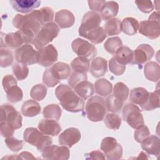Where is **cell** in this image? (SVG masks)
<instances>
[{
    "label": "cell",
    "mask_w": 160,
    "mask_h": 160,
    "mask_svg": "<svg viewBox=\"0 0 160 160\" xmlns=\"http://www.w3.org/2000/svg\"><path fill=\"white\" fill-rule=\"evenodd\" d=\"M71 67L74 72L87 73L90 68L89 60L81 57L76 58L71 62Z\"/></svg>",
    "instance_id": "obj_34"
},
{
    "label": "cell",
    "mask_w": 160,
    "mask_h": 160,
    "mask_svg": "<svg viewBox=\"0 0 160 160\" xmlns=\"http://www.w3.org/2000/svg\"><path fill=\"white\" fill-rule=\"evenodd\" d=\"M22 116L12 105L8 104L1 106V134L8 138L13 135L14 130L22 126Z\"/></svg>",
    "instance_id": "obj_2"
},
{
    "label": "cell",
    "mask_w": 160,
    "mask_h": 160,
    "mask_svg": "<svg viewBox=\"0 0 160 160\" xmlns=\"http://www.w3.org/2000/svg\"><path fill=\"white\" fill-rule=\"evenodd\" d=\"M3 158H9V159H35V158L32 156V154L29 152L27 151H24L21 152L18 155H14L12 154L11 156H9V157H4ZM2 158V159H3Z\"/></svg>",
    "instance_id": "obj_53"
},
{
    "label": "cell",
    "mask_w": 160,
    "mask_h": 160,
    "mask_svg": "<svg viewBox=\"0 0 160 160\" xmlns=\"http://www.w3.org/2000/svg\"><path fill=\"white\" fill-rule=\"evenodd\" d=\"M95 92L97 94L106 96L110 94L112 90V84L104 78L98 79L94 83Z\"/></svg>",
    "instance_id": "obj_32"
},
{
    "label": "cell",
    "mask_w": 160,
    "mask_h": 160,
    "mask_svg": "<svg viewBox=\"0 0 160 160\" xmlns=\"http://www.w3.org/2000/svg\"><path fill=\"white\" fill-rule=\"evenodd\" d=\"M149 95V92L145 88L142 87L136 88L131 91L129 100L134 104L139 105L141 108L146 103Z\"/></svg>",
    "instance_id": "obj_22"
},
{
    "label": "cell",
    "mask_w": 160,
    "mask_h": 160,
    "mask_svg": "<svg viewBox=\"0 0 160 160\" xmlns=\"http://www.w3.org/2000/svg\"><path fill=\"white\" fill-rule=\"evenodd\" d=\"M4 141L8 148L13 152H18L23 147L22 141L12 136L6 138Z\"/></svg>",
    "instance_id": "obj_46"
},
{
    "label": "cell",
    "mask_w": 160,
    "mask_h": 160,
    "mask_svg": "<svg viewBox=\"0 0 160 160\" xmlns=\"http://www.w3.org/2000/svg\"><path fill=\"white\" fill-rule=\"evenodd\" d=\"M81 37L88 39L93 44H99L106 39L107 35L104 29L99 26L94 30L86 32Z\"/></svg>",
    "instance_id": "obj_31"
},
{
    "label": "cell",
    "mask_w": 160,
    "mask_h": 160,
    "mask_svg": "<svg viewBox=\"0 0 160 160\" xmlns=\"http://www.w3.org/2000/svg\"><path fill=\"white\" fill-rule=\"evenodd\" d=\"M106 1L100 0V1H88V4L89 8L92 10V11L96 12H101V9L106 3Z\"/></svg>",
    "instance_id": "obj_51"
},
{
    "label": "cell",
    "mask_w": 160,
    "mask_h": 160,
    "mask_svg": "<svg viewBox=\"0 0 160 160\" xmlns=\"http://www.w3.org/2000/svg\"><path fill=\"white\" fill-rule=\"evenodd\" d=\"M122 45V41L119 37H112L108 38L104 44L105 50L110 54H114L116 51Z\"/></svg>",
    "instance_id": "obj_40"
},
{
    "label": "cell",
    "mask_w": 160,
    "mask_h": 160,
    "mask_svg": "<svg viewBox=\"0 0 160 160\" xmlns=\"http://www.w3.org/2000/svg\"><path fill=\"white\" fill-rule=\"evenodd\" d=\"M88 79L87 73H81L73 71L69 76L68 79V84L72 88H74L76 85L81 81H86Z\"/></svg>",
    "instance_id": "obj_48"
},
{
    "label": "cell",
    "mask_w": 160,
    "mask_h": 160,
    "mask_svg": "<svg viewBox=\"0 0 160 160\" xmlns=\"http://www.w3.org/2000/svg\"><path fill=\"white\" fill-rule=\"evenodd\" d=\"M150 136V131L148 126L141 125L136 129L134 134V139L139 143H141L144 139Z\"/></svg>",
    "instance_id": "obj_45"
},
{
    "label": "cell",
    "mask_w": 160,
    "mask_h": 160,
    "mask_svg": "<svg viewBox=\"0 0 160 160\" xmlns=\"http://www.w3.org/2000/svg\"><path fill=\"white\" fill-rule=\"evenodd\" d=\"M105 102L107 111L114 113L119 112L124 104V102L117 99L112 94L109 95Z\"/></svg>",
    "instance_id": "obj_42"
},
{
    "label": "cell",
    "mask_w": 160,
    "mask_h": 160,
    "mask_svg": "<svg viewBox=\"0 0 160 160\" xmlns=\"http://www.w3.org/2000/svg\"><path fill=\"white\" fill-rule=\"evenodd\" d=\"M123 119L132 128L136 129L144 123L141 111L133 103H127L122 109Z\"/></svg>",
    "instance_id": "obj_8"
},
{
    "label": "cell",
    "mask_w": 160,
    "mask_h": 160,
    "mask_svg": "<svg viewBox=\"0 0 160 160\" xmlns=\"http://www.w3.org/2000/svg\"><path fill=\"white\" fill-rule=\"evenodd\" d=\"M73 89L75 92L83 100L90 98L94 92L93 84L87 80L80 82Z\"/></svg>",
    "instance_id": "obj_24"
},
{
    "label": "cell",
    "mask_w": 160,
    "mask_h": 160,
    "mask_svg": "<svg viewBox=\"0 0 160 160\" xmlns=\"http://www.w3.org/2000/svg\"><path fill=\"white\" fill-rule=\"evenodd\" d=\"M8 100L11 103H16L21 101L23 98V93L22 89L18 86V85L11 87L7 91H6Z\"/></svg>",
    "instance_id": "obj_39"
},
{
    "label": "cell",
    "mask_w": 160,
    "mask_h": 160,
    "mask_svg": "<svg viewBox=\"0 0 160 160\" xmlns=\"http://www.w3.org/2000/svg\"><path fill=\"white\" fill-rule=\"evenodd\" d=\"M2 84L4 91H7L11 87L17 85V81L14 76L12 75H6L3 77L2 80Z\"/></svg>",
    "instance_id": "obj_50"
},
{
    "label": "cell",
    "mask_w": 160,
    "mask_h": 160,
    "mask_svg": "<svg viewBox=\"0 0 160 160\" xmlns=\"http://www.w3.org/2000/svg\"><path fill=\"white\" fill-rule=\"evenodd\" d=\"M69 150L65 146L50 145L42 151V156L46 159L68 160L69 158Z\"/></svg>",
    "instance_id": "obj_14"
},
{
    "label": "cell",
    "mask_w": 160,
    "mask_h": 160,
    "mask_svg": "<svg viewBox=\"0 0 160 160\" xmlns=\"http://www.w3.org/2000/svg\"><path fill=\"white\" fill-rule=\"evenodd\" d=\"M109 68L112 74L116 76H120L124 72L126 66L119 64L117 62L114 57H112L109 61Z\"/></svg>",
    "instance_id": "obj_47"
},
{
    "label": "cell",
    "mask_w": 160,
    "mask_h": 160,
    "mask_svg": "<svg viewBox=\"0 0 160 160\" xmlns=\"http://www.w3.org/2000/svg\"><path fill=\"white\" fill-rule=\"evenodd\" d=\"M104 122L109 129L117 130L121 126V118L115 113H108L104 118Z\"/></svg>",
    "instance_id": "obj_38"
},
{
    "label": "cell",
    "mask_w": 160,
    "mask_h": 160,
    "mask_svg": "<svg viewBox=\"0 0 160 160\" xmlns=\"http://www.w3.org/2000/svg\"><path fill=\"white\" fill-rule=\"evenodd\" d=\"M114 57L118 62L126 66L127 64H131L132 60L133 51L129 48L122 46L116 51Z\"/></svg>",
    "instance_id": "obj_25"
},
{
    "label": "cell",
    "mask_w": 160,
    "mask_h": 160,
    "mask_svg": "<svg viewBox=\"0 0 160 160\" xmlns=\"http://www.w3.org/2000/svg\"><path fill=\"white\" fill-rule=\"evenodd\" d=\"M119 11V5L115 1H106L101 11V17L103 20H109L115 17Z\"/></svg>",
    "instance_id": "obj_28"
},
{
    "label": "cell",
    "mask_w": 160,
    "mask_h": 160,
    "mask_svg": "<svg viewBox=\"0 0 160 160\" xmlns=\"http://www.w3.org/2000/svg\"><path fill=\"white\" fill-rule=\"evenodd\" d=\"M158 108H159V91L157 89L152 92H149L146 103L141 108L144 111H152Z\"/></svg>",
    "instance_id": "obj_37"
},
{
    "label": "cell",
    "mask_w": 160,
    "mask_h": 160,
    "mask_svg": "<svg viewBox=\"0 0 160 160\" xmlns=\"http://www.w3.org/2000/svg\"><path fill=\"white\" fill-rule=\"evenodd\" d=\"M12 70L15 77L19 81L25 79L29 74V68L27 65L19 62L14 63L12 65Z\"/></svg>",
    "instance_id": "obj_41"
},
{
    "label": "cell",
    "mask_w": 160,
    "mask_h": 160,
    "mask_svg": "<svg viewBox=\"0 0 160 160\" xmlns=\"http://www.w3.org/2000/svg\"><path fill=\"white\" fill-rule=\"evenodd\" d=\"M81 139V132L76 128H69L64 130L58 138L61 145L71 148Z\"/></svg>",
    "instance_id": "obj_17"
},
{
    "label": "cell",
    "mask_w": 160,
    "mask_h": 160,
    "mask_svg": "<svg viewBox=\"0 0 160 160\" xmlns=\"http://www.w3.org/2000/svg\"><path fill=\"white\" fill-rule=\"evenodd\" d=\"M55 22L60 28H69L74 25L75 17L70 11L62 9L56 13Z\"/></svg>",
    "instance_id": "obj_20"
},
{
    "label": "cell",
    "mask_w": 160,
    "mask_h": 160,
    "mask_svg": "<svg viewBox=\"0 0 160 160\" xmlns=\"http://www.w3.org/2000/svg\"><path fill=\"white\" fill-rule=\"evenodd\" d=\"M87 159H105L106 158L102 152L100 151H93L89 153L86 154Z\"/></svg>",
    "instance_id": "obj_52"
},
{
    "label": "cell",
    "mask_w": 160,
    "mask_h": 160,
    "mask_svg": "<svg viewBox=\"0 0 160 160\" xmlns=\"http://www.w3.org/2000/svg\"><path fill=\"white\" fill-rule=\"evenodd\" d=\"M21 112L24 116L34 117L41 112V106L36 101L29 99L22 104Z\"/></svg>",
    "instance_id": "obj_27"
},
{
    "label": "cell",
    "mask_w": 160,
    "mask_h": 160,
    "mask_svg": "<svg viewBox=\"0 0 160 160\" xmlns=\"http://www.w3.org/2000/svg\"><path fill=\"white\" fill-rule=\"evenodd\" d=\"M129 93V89L124 83L118 82L114 85L112 95L117 99L124 102L127 99Z\"/></svg>",
    "instance_id": "obj_36"
},
{
    "label": "cell",
    "mask_w": 160,
    "mask_h": 160,
    "mask_svg": "<svg viewBox=\"0 0 160 160\" xmlns=\"http://www.w3.org/2000/svg\"><path fill=\"white\" fill-rule=\"evenodd\" d=\"M37 52L38 63L43 67L51 66L58 61V52L52 44L39 49Z\"/></svg>",
    "instance_id": "obj_12"
},
{
    "label": "cell",
    "mask_w": 160,
    "mask_h": 160,
    "mask_svg": "<svg viewBox=\"0 0 160 160\" xmlns=\"http://www.w3.org/2000/svg\"><path fill=\"white\" fill-rule=\"evenodd\" d=\"M108 70L107 61L101 58L97 57L92 61L90 68L91 74L95 78H99L105 75Z\"/></svg>",
    "instance_id": "obj_23"
},
{
    "label": "cell",
    "mask_w": 160,
    "mask_h": 160,
    "mask_svg": "<svg viewBox=\"0 0 160 160\" xmlns=\"http://www.w3.org/2000/svg\"><path fill=\"white\" fill-rule=\"evenodd\" d=\"M154 54L153 48L148 44H141L133 51L132 64H142L151 59Z\"/></svg>",
    "instance_id": "obj_16"
},
{
    "label": "cell",
    "mask_w": 160,
    "mask_h": 160,
    "mask_svg": "<svg viewBox=\"0 0 160 160\" xmlns=\"http://www.w3.org/2000/svg\"><path fill=\"white\" fill-rule=\"evenodd\" d=\"M55 94L61 106L67 111L79 112L84 111V100L72 90L71 87L61 84L56 88Z\"/></svg>",
    "instance_id": "obj_3"
},
{
    "label": "cell",
    "mask_w": 160,
    "mask_h": 160,
    "mask_svg": "<svg viewBox=\"0 0 160 160\" xmlns=\"http://www.w3.org/2000/svg\"><path fill=\"white\" fill-rule=\"evenodd\" d=\"M71 48L78 57L86 58L89 61L92 59L97 54L94 45L81 38L74 39L72 42Z\"/></svg>",
    "instance_id": "obj_10"
},
{
    "label": "cell",
    "mask_w": 160,
    "mask_h": 160,
    "mask_svg": "<svg viewBox=\"0 0 160 160\" xmlns=\"http://www.w3.org/2000/svg\"><path fill=\"white\" fill-rule=\"evenodd\" d=\"M104 30L108 36L118 35L121 32V22L118 18L109 19L104 25Z\"/></svg>",
    "instance_id": "obj_33"
},
{
    "label": "cell",
    "mask_w": 160,
    "mask_h": 160,
    "mask_svg": "<svg viewBox=\"0 0 160 160\" xmlns=\"http://www.w3.org/2000/svg\"><path fill=\"white\" fill-rule=\"evenodd\" d=\"M62 110L60 106L56 104H51L44 108L42 111L43 116L47 119L59 120L61 118Z\"/></svg>",
    "instance_id": "obj_35"
},
{
    "label": "cell",
    "mask_w": 160,
    "mask_h": 160,
    "mask_svg": "<svg viewBox=\"0 0 160 160\" xmlns=\"http://www.w3.org/2000/svg\"><path fill=\"white\" fill-rule=\"evenodd\" d=\"M70 66L62 62H58L43 73L42 81L49 88L54 87L61 80L67 79L71 75Z\"/></svg>",
    "instance_id": "obj_4"
},
{
    "label": "cell",
    "mask_w": 160,
    "mask_h": 160,
    "mask_svg": "<svg viewBox=\"0 0 160 160\" xmlns=\"http://www.w3.org/2000/svg\"><path fill=\"white\" fill-rule=\"evenodd\" d=\"M15 58L18 62L31 65L38 63V52L31 45L26 44L15 51Z\"/></svg>",
    "instance_id": "obj_11"
},
{
    "label": "cell",
    "mask_w": 160,
    "mask_h": 160,
    "mask_svg": "<svg viewBox=\"0 0 160 160\" xmlns=\"http://www.w3.org/2000/svg\"><path fill=\"white\" fill-rule=\"evenodd\" d=\"M1 67L6 68L12 64L14 58L12 52L5 48H1Z\"/></svg>",
    "instance_id": "obj_44"
},
{
    "label": "cell",
    "mask_w": 160,
    "mask_h": 160,
    "mask_svg": "<svg viewBox=\"0 0 160 160\" xmlns=\"http://www.w3.org/2000/svg\"><path fill=\"white\" fill-rule=\"evenodd\" d=\"M46 94L47 88L42 84H38L34 86L30 91L31 97L37 101L42 100L46 97Z\"/></svg>",
    "instance_id": "obj_43"
},
{
    "label": "cell",
    "mask_w": 160,
    "mask_h": 160,
    "mask_svg": "<svg viewBox=\"0 0 160 160\" xmlns=\"http://www.w3.org/2000/svg\"><path fill=\"white\" fill-rule=\"evenodd\" d=\"M10 3L16 11L26 14L30 13L33 9L38 8L41 2L34 0H11Z\"/></svg>",
    "instance_id": "obj_19"
},
{
    "label": "cell",
    "mask_w": 160,
    "mask_h": 160,
    "mask_svg": "<svg viewBox=\"0 0 160 160\" xmlns=\"http://www.w3.org/2000/svg\"><path fill=\"white\" fill-rule=\"evenodd\" d=\"M100 148L109 160H118L122 158V148L112 137L104 138L101 141Z\"/></svg>",
    "instance_id": "obj_9"
},
{
    "label": "cell",
    "mask_w": 160,
    "mask_h": 160,
    "mask_svg": "<svg viewBox=\"0 0 160 160\" xmlns=\"http://www.w3.org/2000/svg\"><path fill=\"white\" fill-rule=\"evenodd\" d=\"M101 22L100 14L94 11H89L84 14L81 24L79 28V34L82 36L87 32L98 28Z\"/></svg>",
    "instance_id": "obj_13"
},
{
    "label": "cell",
    "mask_w": 160,
    "mask_h": 160,
    "mask_svg": "<svg viewBox=\"0 0 160 160\" xmlns=\"http://www.w3.org/2000/svg\"><path fill=\"white\" fill-rule=\"evenodd\" d=\"M4 42L8 47L14 49L19 48L24 43L22 35L20 31L15 32H9L4 36Z\"/></svg>",
    "instance_id": "obj_30"
},
{
    "label": "cell",
    "mask_w": 160,
    "mask_h": 160,
    "mask_svg": "<svg viewBox=\"0 0 160 160\" xmlns=\"http://www.w3.org/2000/svg\"><path fill=\"white\" fill-rule=\"evenodd\" d=\"M39 130L45 135L56 136L61 131L59 124L52 119H42L38 124Z\"/></svg>",
    "instance_id": "obj_18"
},
{
    "label": "cell",
    "mask_w": 160,
    "mask_h": 160,
    "mask_svg": "<svg viewBox=\"0 0 160 160\" xmlns=\"http://www.w3.org/2000/svg\"><path fill=\"white\" fill-rule=\"evenodd\" d=\"M159 65L154 61H150L145 64L144 73L148 80L157 82L159 80Z\"/></svg>",
    "instance_id": "obj_26"
},
{
    "label": "cell",
    "mask_w": 160,
    "mask_h": 160,
    "mask_svg": "<svg viewBox=\"0 0 160 160\" xmlns=\"http://www.w3.org/2000/svg\"><path fill=\"white\" fill-rule=\"evenodd\" d=\"M139 24L137 19L128 17L124 18L121 22V31L126 34L132 36L137 33Z\"/></svg>",
    "instance_id": "obj_29"
},
{
    "label": "cell",
    "mask_w": 160,
    "mask_h": 160,
    "mask_svg": "<svg viewBox=\"0 0 160 160\" xmlns=\"http://www.w3.org/2000/svg\"><path fill=\"white\" fill-rule=\"evenodd\" d=\"M23 138L25 142L36 146L39 151H42L46 147L52 144V138L35 128H26L24 132Z\"/></svg>",
    "instance_id": "obj_7"
},
{
    "label": "cell",
    "mask_w": 160,
    "mask_h": 160,
    "mask_svg": "<svg viewBox=\"0 0 160 160\" xmlns=\"http://www.w3.org/2000/svg\"><path fill=\"white\" fill-rule=\"evenodd\" d=\"M13 26L21 32L24 43L32 42L34 37L45 24L40 10H34L26 15L16 14L12 20Z\"/></svg>",
    "instance_id": "obj_1"
},
{
    "label": "cell",
    "mask_w": 160,
    "mask_h": 160,
    "mask_svg": "<svg viewBox=\"0 0 160 160\" xmlns=\"http://www.w3.org/2000/svg\"><path fill=\"white\" fill-rule=\"evenodd\" d=\"M59 32V26L53 22H49L42 26L39 32L34 37L32 43L36 49L46 46L56 38Z\"/></svg>",
    "instance_id": "obj_6"
},
{
    "label": "cell",
    "mask_w": 160,
    "mask_h": 160,
    "mask_svg": "<svg viewBox=\"0 0 160 160\" xmlns=\"http://www.w3.org/2000/svg\"><path fill=\"white\" fill-rule=\"evenodd\" d=\"M105 100L99 96H94L89 99L86 104L85 113L88 119L92 122L101 121L106 114Z\"/></svg>",
    "instance_id": "obj_5"
},
{
    "label": "cell",
    "mask_w": 160,
    "mask_h": 160,
    "mask_svg": "<svg viewBox=\"0 0 160 160\" xmlns=\"http://www.w3.org/2000/svg\"><path fill=\"white\" fill-rule=\"evenodd\" d=\"M135 3L136 4L138 9L142 12L149 13L154 9V6L151 1H136Z\"/></svg>",
    "instance_id": "obj_49"
},
{
    "label": "cell",
    "mask_w": 160,
    "mask_h": 160,
    "mask_svg": "<svg viewBox=\"0 0 160 160\" xmlns=\"http://www.w3.org/2000/svg\"><path fill=\"white\" fill-rule=\"evenodd\" d=\"M139 32L150 39H155L160 35L159 21L148 19L140 22Z\"/></svg>",
    "instance_id": "obj_15"
},
{
    "label": "cell",
    "mask_w": 160,
    "mask_h": 160,
    "mask_svg": "<svg viewBox=\"0 0 160 160\" xmlns=\"http://www.w3.org/2000/svg\"><path fill=\"white\" fill-rule=\"evenodd\" d=\"M141 148L149 154L158 156L160 150V139L155 135L149 136L141 142Z\"/></svg>",
    "instance_id": "obj_21"
}]
</instances>
